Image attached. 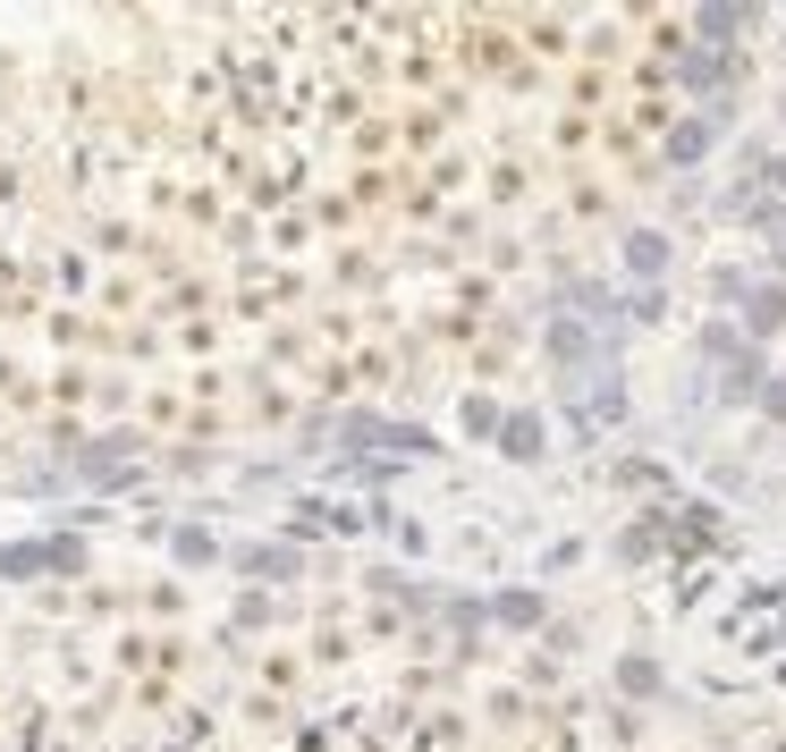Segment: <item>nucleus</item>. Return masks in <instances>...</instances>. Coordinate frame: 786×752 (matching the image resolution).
<instances>
[{
  "label": "nucleus",
  "instance_id": "1",
  "mask_svg": "<svg viewBox=\"0 0 786 752\" xmlns=\"http://www.w3.org/2000/svg\"><path fill=\"white\" fill-rule=\"evenodd\" d=\"M626 254H634V271H660V262H668V246L652 237V228H634V237H626Z\"/></svg>",
  "mask_w": 786,
  "mask_h": 752
},
{
  "label": "nucleus",
  "instance_id": "2",
  "mask_svg": "<svg viewBox=\"0 0 786 752\" xmlns=\"http://www.w3.org/2000/svg\"><path fill=\"white\" fill-rule=\"evenodd\" d=\"M500 618H507V626H533L541 609H533V592H507V600H500Z\"/></svg>",
  "mask_w": 786,
  "mask_h": 752
},
{
  "label": "nucleus",
  "instance_id": "3",
  "mask_svg": "<svg viewBox=\"0 0 786 752\" xmlns=\"http://www.w3.org/2000/svg\"><path fill=\"white\" fill-rule=\"evenodd\" d=\"M702 144H711V127L693 119V127H677V144H668V153H677V161H693V153H702Z\"/></svg>",
  "mask_w": 786,
  "mask_h": 752
}]
</instances>
